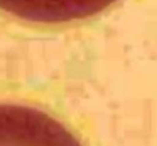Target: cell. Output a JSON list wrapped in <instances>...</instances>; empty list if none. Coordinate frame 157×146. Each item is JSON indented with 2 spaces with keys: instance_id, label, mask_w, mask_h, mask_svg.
<instances>
[{
  "instance_id": "obj_2",
  "label": "cell",
  "mask_w": 157,
  "mask_h": 146,
  "mask_svg": "<svg viewBox=\"0 0 157 146\" xmlns=\"http://www.w3.org/2000/svg\"><path fill=\"white\" fill-rule=\"evenodd\" d=\"M117 0H0V8L18 18L43 24H59L88 18Z\"/></svg>"
},
{
  "instance_id": "obj_1",
  "label": "cell",
  "mask_w": 157,
  "mask_h": 146,
  "mask_svg": "<svg viewBox=\"0 0 157 146\" xmlns=\"http://www.w3.org/2000/svg\"><path fill=\"white\" fill-rule=\"evenodd\" d=\"M0 146H80L65 127L28 106L0 105Z\"/></svg>"
}]
</instances>
